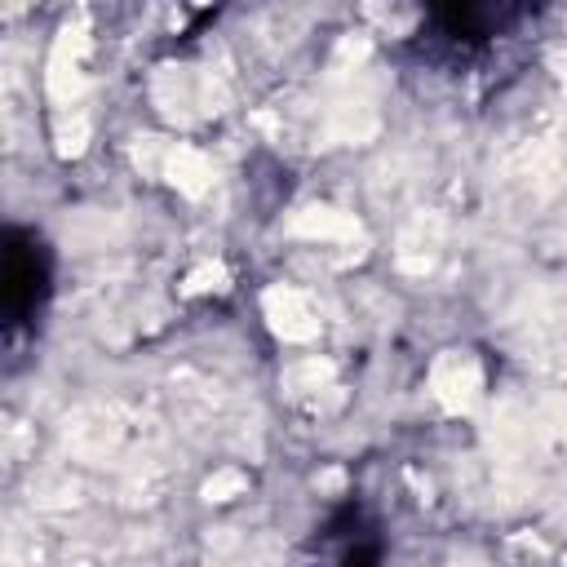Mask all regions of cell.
I'll list each match as a JSON object with an SVG mask.
<instances>
[{"mask_svg": "<svg viewBox=\"0 0 567 567\" xmlns=\"http://www.w3.org/2000/svg\"><path fill=\"white\" fill-rule=\"evenodd\" d=\"M363 58H368V40H354V35H346V40L337 44V53H332L328 71H332V75H350V71H354Z\"/></svg>", "mask_w": 567, "mask_h": 567, "instance_id": "18", "label": "cell"}, {"mask_svg": "<svg viewBox=\"0 0 567 567\" xmlns=\"http://www.w3.org/2000/svg\"><path fill=\"white\" fill-rule=\"evenodd\" d=\"M244 492H248V474L235 470V465L217 470V474L204 483V501H230V496H244Z\"/></svg>", "mask_w": 567, "mask_h": 567, "instance_id": "16", "label": "cell"}, {"mask_svg": "<svg viewBox=\"0 0 567 567\" xmlns=\"http://www.w3.org/2000/svg\"><path fill=\"white\" fill-rule=\"evenodd\" d=\"M284 390H288L292 399H319L323 390H337V385H332V363L319 359V354L288 363V368H284Z\"/></svg>", "mask_w": 567, "mask_h": 567, "instance_id": "10", "label": "cell"}, {"mask_svg": "<svg viewBox=\"0 0 567 567\" xmlns=\"http://www.w3.org/2000/svg\"><path fill=\"white\" fill-rule=\"evenodd\" d=\"M151 97L173 124H190L195 115H204V80L190 66H159L151 80Z\"/></svg>", "mask_w": 567, "mask_h": 567, "instance_id": "6", "label": "cell"}, {"mask_svg": "<svg viewBox=\"0 0 567 567\" xmlns=\"http://www.w3.org/2000/svg\"><path fill=\"white\" fill-rule=\"evenodd\" d=\"M443 217L439 213H412L394 239V266L412 279L430 275L434 261H439V248H443Z\"/></svg>", "mask_w": 567, "mask_h": 567, "instance_id": "5", "label": "cell"}, {"mask_svg": "<svg viewBox=\"0 0 567 567\" xmlns=\"http://www.w3.org/2000/svg\"><path fill=\"white\" fill-rule=\"evenodd\" d=\"M164 487H168V470H164V465H155V461H133V474L124 478L120 501H124V505H146V501H159Z\"/></svg>", "mask_w": 567, "mask_h": 567, "instance_id": "11", "label": "cell"}, {"mask_svg": "<svg viewBox=\"0 0 567 567\" xmlns=\"http://www.w3.org/2000/svg\"><path fill=\"white\" fill-rule=\"evenodd\" d=\"M261 310H266V323H270V332H275L279 341H297V346H301V341H315L319 328H323L315 297H310L306 288H292V284L266 288Z\"/></svg>", "mask_w": 567, "mask_h": 567, "instance_id": "3", "label": "cell"}, {"mask_svg": "<svg viewBox=\"0 0 567 567\" xmlns=\"http://www.w3.org/2000/svg\"><path fill=\"white\" fill-rule=\"evenodd\" d=\"M226 288V266L221 261H204V266H195L190 275H186V292L195 297V292H221Z\"/></svg>", "mask_w": 567, "mask_h": 567, "instance_id": "17", "label": "cell"}, {"mask_svg": "<svg viewBox=\"0 0 567 567\" xmlns=\"http://www.w3.org/2000/svg\"><path fill=\"white\" fill-rule=\"evenodd\" d=\"M22 4H27V0H9V9H13V13H18V9H22Z\"/></svg>", "mask_w": 567, "mask_h": 567, "instance_id": "19", "label": "cell"}, {"mask_svg": "<svg viewBox=\"0 0 567 567\" xmlns=\"http://www.w3.org/2000/svg\"><path fill=\"white\" fill-rule=\"evenodd\" d=\"M377 128H381V115L363 93H346L323 111V137L328 142H368Z\"/></svg>", "mask_w": 567, "mask_h": 567, "instance_id": "8", "label": "cell"}, {"mask_svg": "<svg viewBox=\"0 0 567 567\" xmlns=\"http://www.w3.org/2000/svg\"><path fill=\"white\" fill-rule=\"evenodd\" d=\"M84 58H89V22L71 18V22H62V31H58V40L49 49V66H44V89L58 102V111L62 106H80V93L89 84Z\"/></svg>", "mask_w": 567, "mask_h": 567, "instance_id": "2", "label": "cell"}, {"mask_svg": "<svg viewBox=\"0 0 567 567\" xmlns=\"http://www.w3.org/2000/svg\"><path fill=\"white\" fill-rule=\"evenodd\" d=\"M53 142H58V155L62 159L80 155L84 142H89V115L80 106H62L58 111V124H53Z\"/></svg>", "mask_w": 567, "mask_h": 567, "instance_id": "12", "label": "cell"}, {"mask_svg": "<svg viewBox=\"0 0 567 567\" xmlns=\"http://www.w3.org/2000/svg\"><path fill=\"white\" fill-rule=\"evenodd\" d=\"M368 13H372L381 27H390V35H403V31H412V27H416V9H408V0H390V4L372 0V4H368Z\"/></svg>", "mask_w": 567, "mask_h": 567, "instance_id": "14", "label": "cell"}, {"mask_svg": "<svg viewBox=\"0 0 567 567\" xmlns=\"http://www.w3.org/2000/svg\"><path fill=\"white\" fill-rule=\"evenodd\" d=\"M288 235L315 239V244H359L363 239V226L350 213L332 208V204H310V208H297L288 217Z\"/></svg>", "mask_w": 567, "mask_h": 567, "instance_id": "7", "label": "cell"}, {"mask_svg": "<svg viewBox=\"0 0 567 567\" xmlns=\"http://www.w3.org/2000/svg\"><path fill=\"white\" fill-rule=\"evenodd\" d=\"M430 390L447 412H474L483 399V368L470 350H443L430 368Z\"/></svg>", "mask_w": 567, "mask_h": 567, "instance_id": "4", "label": "cell"}, {"mask_svg": "<svg viewBox=\"0 0 567 567\" xmlns=\"http://www.w3.org/2000/svg\"><path fill=\"white\" fill-rule=\"evenodd\" d=\"M31 501L40 509H66V505L80 501V483L66 478V474H44L40 483H31Z\"/></svg>", "mask_w": 567, "mask_h": 567, "instance_id": "13", "label": "cell"}, {"mask_svg": "<svg viewBox=\"0 0 567 567\" xmlns=\"http://www.w3.org/2000/svg\"><path fill=\"white\" fill-rule=\"evenodd\" d=\"M62 443L75 461L89 465H106L124 452H137L142 443V416L128 412L124 403H84L66 416L62 425Z\"/></svg>", "mask_w": 567, "mask_h": 567, "instance_id": "1", "label": "cell"}, {"mask_svg": "<svg viewBox=\"0 0 567 567\" xmlns=\"http://www.w3.org/2000/svg\"><path fill=\"white\" fill-rule=\"evenodd\" d=\"M372 190H377V199H390V204H399V199L412 190V177L403 173V164H399V159H390V164H381V173H377Z\"/></svg>", "mask_w": 567, "mask_h": 567, "instance_id": "15", "label": "cell"}, {"mask_svg": "<svg viewBox=\"0 0 567 567\" xmlns=\"http://www.w3.org/2000/svg\"><path fill=\"white\" fill-rule=\"evenodd\" d=\"M159 177H164L173 190L190 195V199H199V195L213 190V164H208V155L195 151V146H186V142L168 146V155H164V173H159Z\"/></svg>", "mask_w": 567, "mask_h": 567, "instance_id": "9", "label": "cell"}]
</instances>
